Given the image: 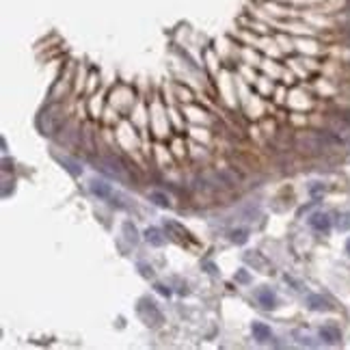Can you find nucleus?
Returning <instances> with one entry per match:
<instances>
[{
  "label": "nucleus",
  "instance_id": "8",
  "mask_svg": "<svg viewBox=\"0 0 350 350\" xmlns=\"http://www.w3.org/2000/svg\"><path fill=\"white\" fill-rule=\"evenodd\" d=\"M104 164H108L106 171H111L113 175H117V177H123V175H126V169H123V164H121L119 158L106 156V158H104Z\"/></svg>",
  "mask_w": 350,
  "mask_h": 350
},
{
  "label": "nucleus",
  "instance_id": "2",
  "mask_svg": "<svg viewBox=\"0 0 350 350\" xmlns=\"http://www.w3.org/2000/svg\"><path fill=\"white\" fill-rule=\"evenodd\" d=\"M309 225L315 231L326 233L328 229H331V216H328L326 212H315V214H311V218H309Z\"/></svg>",
  "mask_w": 350,
  "mask_h": 350
},
{
  "label": "nucleus",
  "instance_id": "1",
  "mask_svg": "<svg viewBox=\"0 0 350 350\" xmlns=\"http://www.w3.org/2000/svg\"><path fill=\"white\" fill-rule=\"evenodd\" d=\"M61 123V108L59 106H48L44 113H41V119H39V126L44 130V134H54L57 132Z\"/></svg>",
  "mask_w": 350,
  "mask_h": 350
},
{
  "label": "nucleus",
  "instance_id": "12",
  "mask_svg": "<svg viewBox=\"0 0 350 350\" xmlns=\"http://www.w3.org/2000/svg\"><path fill=\"white\" fill-rule=\"evenodd\" d=\"M123 231H126V238L130 240L132 244H136V240H139V233H136V227L132 223H123Z\"/></svg>",
  "mask_w": 350,
  "mask_h": 350
},
{
  "label": "nucleus",
  "instance_id": "6",
  "mask_svg": "<svg viewBox=\"0 0 350 350\" xmlns=\"http://www.w3.org/2000/svg\"><path fill=\"white\" fill-rule=\"evenodd\" d=\"M320 337L326 341V344H337V341L341 339V333L337 326L333 324H326V326H320Z\"/></svg>",
  "mask_w": 350,
  "mask_h": 350
},
{
  "label": "nucleus",
  "instance_id": "10",
  "mask_svg": "<svg viewBox=\"0 0 350 350\" xmlns=\"http://www.w3.org/2000/svg\"><path fill=\"white\" fill-rule=\"evenodd\" d=\"M246 240H249V233H246V229H233V231H231V242L244 244Z\"/></svg>",
  "mask_w": 350,
  "mask_h": 350
},
{
  "label": "nucleus",
  "instance_id": "4",
  "mask_svg": "<svg viewBox=\"0 0 350 350\" xmlns=\"http://www.w3.org/2000/svg\"><path fill=\"white\" fill-rule=\"evenodd\" d=\"M257 300H259V305H262L264 309H274V307H277V296H274V292L270 290V287L257 290Z\"/></svg>",
  "mask_w": 350,
  "mask_h": 350
},
{
  "label": "nucleus",
  "instance_id": "17",
  "mask_svg": "<svg viewBox=\"0 0 350 350\" xmlns=\"http://www.w3.org/2000/svg\"><path fill=\"white\" fill-rule=\"evenodd\" d=\"M246 279H249V274H246V272H240L238 274V281H246Z\"/></svg>",
  "mask_w": 350,
  "mask_h": 350
},
{
  "label": "nucleus",
  "instance_id": "3",
  "mask_svg": "<svg viewBox=\"0 0 350 350\" xmlns=\"http://www.w3.org/2000/svg\"><path fill=\"white\" fill-rule=\"evenodd\" d=\"M307 307L313 311H331L333 309L331 303H328L324 296H320V294H309V296H307Z\"/></svg>",
  "mask_w": 350,
  "mask_h": 350
},
{
  "label": "nucleus",
  "instance_id": "11",
  "mask_svg": "<svg viewBox=\"0 0 350 350\" xmlns=\"http://www.w3.org/2000/svg\"><path fill=\"white\" fill-rule=\"evenodd\" d=\"M149 199H152L156 205H160V208H167V205H169V197L164 193H158V190H154V193L149 195Z\"/></svg>",
  "mask_w": 350,
  "mask_h": 350
},
{
  "label": "nucleus",
  "instance_id": "18",
  "mask_svg": "<svg viewBox=\"0 0 350 350\" xmlns=\"http://www.w3.org/2000/svg\"><path fill=\"white\" fill-rule=\"evenodd\" d=\"M346 251H348V255H350V238H348V242H346Z\"/></svg>",
  "mask_w": 350,
  "mask_h": 350
},
{
  "label": "nucleus",
  "instance_id": "7",
  "mask_svg": "<svg viewBox=\"0 0 350 350\" xmlns=\"http://www.w3.org/2000/svg\"><path fill=\"white\" fill-rule=\"evenodd\" d=\"M91 193L95 197H100V199H111L113 197V188H111V184H106L102 180H93L91 182Z\"/></svg>",
  "mask_w": 350,
  "mask_h": 350
},
{
  "label": "nucleus",
  "instance_id": "5",
  "mask_svg": "<svg viewBox=\"0 0 350 350\" xmlns=\"http://www.w3.org/2000/svg\"><path fill=\"white\" fill-rule=\"evenodd\" d=\"M251 333H253V337H255L257 341H268L272 337L270 326L264 324V322H253V324H251Z\"/></svg>",
  "mask_w": 350,
  "mask_h": 350
},
{
  "label": "nucleus",
  "instance_id": "15",
  "mask_svg": "<svg viewBox=\"0 0 350 350\" xmlns=\"http://www.w3.org/2000/svg\"><path fill=\"white\" fill-rule=\"evenodd\" d=\"M156 290H158V292H160V294H162V296H171V290H169V287H167V285H162V283H158V285H156Z\"/></svg>",
  "mask_w": 350,
  "mask_h": 350
},
{
  "label": "nucleus",
  "instance_id": "16",
  "mask_svg": "<svg viewBox=\"0 0 350 350\" xmlns=\"http://www.w3.org/2000/svg\"><path fill=\"white\" fill-rule=\"evenodd\" d=\"M141 268H143V274H145V277H154L152 268H147V266H143V264H141Z\"/></svg>",
  "mask_w": 350,
  "mask_h": 350
},
{
  "label": "nucleus",
  "instance_id": "19",
  "mask_svg": "<svg viewBox=\"0 0 350 350\" xmlns=\"http://www.w3.org/2000/svg\"><path fill=\"white\" fill-rule=\"evenodd\" d=\"M348 39H350V33H348Z\"/></svg>",
  "mask_w": 350,
  "mask_h": 350
},
{
  "label": "nucleus",
  "instance_id": "13",
  "mask_svg": "<svg viewBox=\"0 0 350 350\" xmlns=\"http://www.w3.org/2000/svg\"><path fill=\"white\" fill-rule=\"evenodd\" d=\"M337 229L339 231H350V212H344L337 218Z\"/></svg>",
  "mask_w": 350,
  "mask_h": 350
},
{
  "label": "nucleus",
  "instance_id": "9",
  "mask_svg": "<svg viewBox=\"0 0 350 350\" xmlns=\"http://www.w3.org/2000/svg\"><path fill=\"white\" fill-rule=\"evenodd\" d=\"M145 240H147L149 244H154V246H162L164 244V236H162V231L158 229V227H147Z\"/></svg>",
  "mask_w": 350,
  "mask_h": 350
},
{
  "label": "nucleus",
  "instance_id": "14",
  "mask_svg": "<svg viewBox=\"0 0 350 350\" xmlns=\"http://www.w3.org/2000/svg\"><path fill=\"white\" fill-rule=\"evenodd\" d=\"M61 162H63V164H65V169H67V171H70V173H72V175H80V173H82V169H80V167H76V162H72V160H67V158H61Z\"/></svg>",
  "mask_w": 350,
  "mask_h": 350
}]
</instances>
